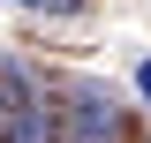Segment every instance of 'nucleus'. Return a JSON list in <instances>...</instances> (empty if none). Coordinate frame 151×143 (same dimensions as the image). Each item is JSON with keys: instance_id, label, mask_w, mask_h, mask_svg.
<instances>
[{"instance_id": "obj_1", "label": "nucleus", "mask_w": 151, "mask_h": 143, "mask_svg": "<svg viewBox=\"0 0 151 143\" xmlns=\"http://www.w3.org/2000/svg\"><path fill=\"white\" fill-rule=\"evenodd\" d=\"M129 136V106L106 83H68L60 90V143H121Z\"/></svg>"}, {"instance_id": "obj_2", "label": "nucleus", "mask_w": 151, "mask_h": 143, "mask_svg": "<svg viewBox=\"0 0 151 143\" xmlns=\"http://www.w3.org/2000/svg\"><path fill=\"white\" fill-rule=\"evenodd\" d=\"M0 143H60V113H45L30 98V106H8L0 113Z\"/></svg>"}, {"instance_id": "obj_3", "label": "nucleus", "mask_w": 151, "mask_h": 143, "mask_svg": "<svg viewBox=\"0 0 151 143\" xmlns=\"http://www.w3.org/2000/svg\"><path fill=\"white\" fill-rule=\"evenodd\" d=\"M15 8H38V15H76L83 0H15Z\"/></svg>"}, {"instance_id": "obj_4", "label": "nucleus", "mask_w": 151, "mask_h": 143, "mask_svg": "<svg viewBox=\"0 0 151 143\" xmlns=\"http://www.w3.org/2000/svg\"><path fill=\"white\" fill-rule=\"evenodd\" d=\"M136 83H144V98H151V60H144V68H136Z\"/></svg>"}]
</instances>
